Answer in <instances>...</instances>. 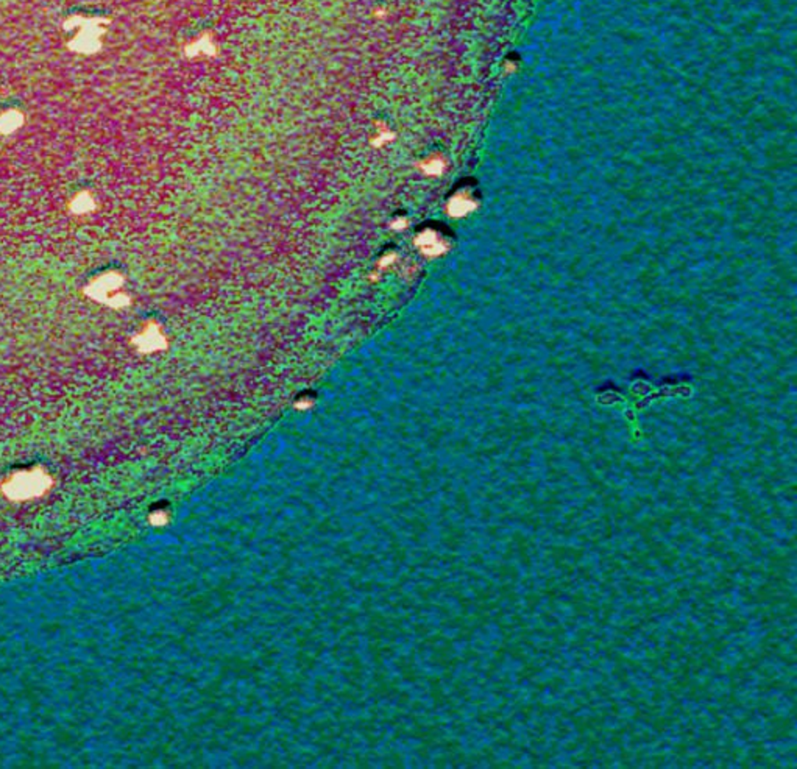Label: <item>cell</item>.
<instances>
[{
  "label": "cell",
  "mask_w": 797,
  "mask_h": 769,
  "mask_svg": "<svg viewBox=\"0 0 797 769\" xmlns=\"http://www.w3.org/2000/svg\"><path fill=\"white\" fill-rule=\"evenodd\" d=\"M50 477L43 470L34 468L13 475L4 484L5 495L13 501H25L41 496L50 487Z\"/></svg>",
  "instance_id": "2"
},
{
  "label": "cell",
  "mask_w": 797,
  "mask_h": 769,
  "mask_svg": "<svg viewBox=\"0 0 797 769\" xmlns=\"http://www.w3.org/2000/svg\"><path fill=\"white\" fill-rule=\"evenodd\" d=\"M69 210H71L74 214H77V216H81V214H88L94 211L95 202L89 192H80L71 200Z\"/></svg>",
  "instance_id": "6"
},
{
  "label": "cell",
  "mask_w": 797,
  "mask_h": 769,
  "mask_svg": "<svg viewBox=\"0 0 797 769\" xmlns=\"http://www.w3.org/2000/svg\"><path fill=\"white\" fill-rule=\"evenodd\" d=\"M418 245H421L423 252L428 253V254H432V256L445 252V245H443L442 242L437 239V236L432 234V233L421 234V238L418 240Z\"/></svg>",
  "instance_id": "8"
},
{
  "label": "cell",
  "mask_w": 797,
  "mask_h": 769,
  "mask_svg": "<svg viewBox=\"0 0 797 769\" xmlns=\"http://www.w3.org/2000/svg\"><path fill=\"white\" fill-rule=\"evenodd\" d=\"M123 284V278L116 272H107L97 276L85 289V294L99 303L108 304L109 308H125L130 304V299L123 294H113L119 290Z\"/></svg>",
  "instance_id": "3"
},
{
  "label": "cell",
  "mask_w": 797,
  "mask_h": 769,
  "mask_svg": "<svg viewBox=\"0 0 797 769\" xmlns=\"http://www.w3.org/2000/svg\"><path fill=\"white\" fill-rule=\"evenodd\" d=\"M108 18L83 15L69 16L63 22V30L66 33L75 32V34L66 43L67 50L83 55V57L97 55L103 48V38L108 33Z\"/></svg>",
  "instance_id": "1"
},
{
  "label": "cell",
  "mask_w": 797,
  "mask_h": 769,
  "mask_svg": "<svg viewBox=\"0 0 797 769\" xmlns=\"http://www.w3.org/2000/svg\"><path fill=\"white\" fill-rule=\"evenodd\" d=\"M133 343L136 345V348L139 351L150 353V351H156L159 348H163L165 341H164V336L161 334V331L158 329V327L150 323L149 327L141 332V334H137L135 337Z\"/></svg>",
  "instance_id": "4"
},
{
  "label": "cell",
  "mask_w": 797,
  "mask_h": 769,
  "mask_svg": "<svg viewBox=\"0 0 797 769\" xmlns=\"http://www.w3.org/2000/svg\"><path fill=\"white\" fill-rule=\"evenodd\" d=\"M25 114L18 108H10L0 113V135L11 136L24 127Z\"/></svg>",
  "instance_id": "5"
},
{
  "label": "cell",
  "mask_w": 797,
  "mask_h": 769,
  "mask_svg": "<svg viewBox=\"0 0 797 769\" xmlns=\"http://www.w3.org/2000/svg\"><path fill=\"white\" fill-rule=\"evenodd\" d=\"M475 207H476V203L473 202V200L459 196V197H454L451 202H449L448 211L453 217H462V216H467V214L473 211Z\"/></svg>",
  "instance_id": "7"
}]
</instances>
